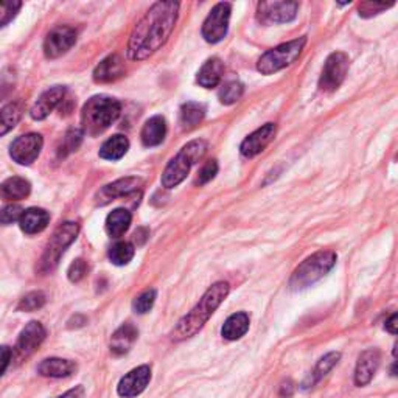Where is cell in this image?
<instances>
[{
	"label": "cell",
	"instance_id": "6da1fadb",
	"mask_svg": "<svg viewBox=\"0 0 398 398\" xmlns=\"http://www.w3.org/2000/svg\"><path fill=\"white\" fill-rule=\"evenodd\" d=\"M179 16V4L156 2L134 27L128 42V56L144 61L168 41Z\"/></svg>",
	"mask_w": 398,
	"mask_h": 398
},
{
	"label": "cell",
	"instance_id": "7a4b0ae2",
	"mask_svg": "<svg viewBox=\"0 0 398 398\" xmlns=\"http://www.w3.org/2000/svg\"><path fill=\"white\" fill-rule=\"evenodd\" d=\"M229 291L230 287L228 282H216L213 287H210L206 291V294L199 299L197 306L178 322L176 328L171 333V340L179 342L197 335L207 324V321L212 318V314L223 304V300L228 297Z\"/></svg>",
	"mask_w": 398,
	"mask_h": 398
},
{
	"label": "cell",
	"instance_id": "3957f363",
	"mask_svg": "<svg viewBox=\"0 0 398 398\" xmlns=\"http://www.w3.org/2000/svg\"><path fill=\"white\" fill-rule=\"evenodd\" d=\"M122 112L118 100L108 95H95L82 106L81 126L82 132L89 136H99L116 122Z\"/></svg>",
	"mask_w": 398,
	"mask_h": 398
},
{
	"label": "cell",
	"instance_id": "277c9868",
	"mask_svg": "<svg viewBox=\"0 0 398 398\" xmlns=\"http://www.w3.org/2000/svg\"><path fill=\"white\" fill-rule=\"evenodd\" d=\"M207 142L198 139L187 144L176 157L168 162L162 175V185L165 189H175L189 175L194 163H198L207 153Z\"/></svg>",
	"mask_w": 398,
	"mask_h": 398
},
{
	"label": "cell",
	"instance_id": "5b68a950",
	"mask_svg": "<svg viewBox=\"0 0 398 398\" xmlns=\"http://www.w3.org/2000/svg\"><path fill=\"white\" fill-rule=\"evenodd\" d=\"M336 265V254L333 251H319L311 257L304 260L292 273L290 280V288L292 291H300L313 283L321 280L322 277L332 271Z\"/></svg>",
	"mask_w": 398,
	"mask_h": 398
},
{
	"label": "cell",
	"instance_id": "8992f818",
	"mask_svg": "<svg viewBox=\"0 0 398 398\" xmlns=\"http://www.w3.org/2000/svg\"><path fill=\"white\" fill-rule=\"evenodd\" d=\"M306 44V37L302 36L299 39L285 42L282 46L268 50L265 55H261L257 63V70L263 75H273L285 67L294 64L299 56L302 55V50Z\"/></svg>",
	"mask_w": 398,
	"mask_h": 398
},
{
	"label": "cell",
	"instance_id": "52a82bcc",
	"mask_svg": "<svg viewBox=\"0 0 398 398\" xmlns=\"http://www.w3.org/2000/svg\"><path fill=\"white\" fill-rule=\"evenodd\" d=\"M78 232H80V226L73 221H67L61 224V226L54 232V235H51L50 242L46 247V252H44L41 259L39 269L42 273L54 271V269L58 266L59 260H61V255L64 254L66 247H69L75 240H77Z\"/></svg>",
	"mask_w": 398,
	"mask_h": 398
},
{
	"label": "cell",
	"instance_id": "ba28073f",
	"mask_svg": "<svg viewBox=\"0 0 398 398\" xmlns=\"http://www.w3.org/2000/svg\"><path fill=\"white\" fill-rule=\"evenodd\" d=\"M350 67L349 56L342 54V51H336L332 54L324 64L322 69L321 78H319V87L324 92H335L337 87L342 85V81L347 77Z\"/></svg>",
	"mask_w": 398,
	"mask_h": 398
},
{
	"label": "cell",
	"instance_id": "9c48e42d",
	"mask_svg": "<svg viewBox=\"0 0 398 398\" xmlns=\"http://www.w3.org/2000/svg\"><path fill=\"white\" fill-rule=\"evenodd\" d=\"M230 19V4H216L202 25V37L210 44L223 41L228 35Z\"/></svg>",
	"mask_w": 398,
	"mask_h": 398
},
{
	"label": "cell",
	"instance_id": "30bf717a",
	"mask_svg": "<svg viewBox=\"0 0 398 398\" xmlns=\"http://www.w3.org/2000/svg\"><path fill=\"white\" fill-rule=\"evenodd\" d=\"M42 147L44 139L41 134L28 132L13 142L10 147V156L11 159L19 165H30L39 157Z\"/></svg>",
	"mask_w": 398,
	"mask_h": 398
},
{
	"label": "cell",
	"instance_id": "8fae6325",
	"mask_svg": "<svg viewBox=\"0 0 398 398\" xmlns=\"http://www.w3.org/2000/svg\"><path fill=\"white\" fill-rule=\"evenodd\" d=\"M75 42H77L75 28L69 25L55 27L44 41V54L49 59H56L66 55L75 46Z\"/></svg>",
	"mask_w": 398,
	"mask_h": 398
},
{
	"label": "cell",
	"instance_id": "7c38bea8",
	"mask_svg": "<svg viewBox=\"0 0 398 398\" xmlns=\"http://www.w3.org/2000/svg\"><path fill=\"white\" fill-rule=\"evenodd\" d=\"M297 2H261L257 8V19L261 24H285L297 16Z\"/></svg>",
	"mask_w": 398,
	"mask_h": 398
},
{
	"label": "cell",
	"instance_id": "4fadbf2b",
	"mask_svg": "<svg viewBox=\"0 0 398 398\" xmlns=\"http://www.w3.org/2000/svg\"><path fill=\"white\" fill-rule=\"evenodd\" d=\"M142 185H144V179L136 178V176L117 179L116 182L104 185L103 189L97 193L95 201L99 206H106L109 204V202L116 201L117 198L130 197L131 193H136L137 190H140Z\"/></svg>",
	"mask_w": 398,
	"mask_h": 398
},
{
	"label": "cell",
	"instance_id": "5bb4252c",
	"mask_svg": "<svg viewBox=\"0 0 398 398\" xmlns=\"http://www.w3.org/2000/svg\"><path fill=\"white\" fill-rule=\"evenodd\" d=\"M151 380V369L149 366H140L128 372L125 377L120 380L117 386V392L123 398H134L140 395Z\"/></svg>",
	"mask_w": 398,
	"mask_h": 398
},
{
	"label": "cell",
	"instance_id": "9a60e30c",
	"mask_svg": "<svg viewBox=\"0 0 398 398\" xmlns=\"http://www.w3.org/2000/svg\"><path fill=\"white\" fill-rule=\"evenodd\" d=\"M46 328L42 327L41 322L37 321H32L22 330L19 337H18V344H16V352L20 358H27L32 355V353L39 347L42 344V341L46 340Z\"/></svg>",
	"mask_w": 398,
	"mask_h": 398
},
{
	"label": "cell",
	"instance_id": "2e32d148",
	"mask_svg": "<svg viewBox=\"0 0 398 398\" xmlns=\"http://www.w3.org/2000/svg\"><path fill=\"white\" fill-rule=\"evenodd\" d=\"M277 126L274 123H266L265 126L259 128L257 131H254L251 136H247L242 147H240V151L244 157H255L259 156L263 149H265L275 137Z\"/></svg>",
	"mask_w": 398,
	"mask_h": 398
},
{
	"label": "cell",
	"instance_id": "e0dca14e",
	"mask_svg": "<svg viewBox=\"0 0 398 398\" xmlns=\"http://www.w3.org/2000/svg\"><path fill=\"white\" fill-rule=\"evenodd\" d=\"M66 97V87L55 86L44 92L37 101L33 104V108L30 109V116L33 120H44L50 116V112L54 111L59 103L64 100Z\"/></svg>",
	"mask_w": 398,
	"mask_h": 398
},
{
	"label": "cell",
	"instance_id": "ac0fdd59",
	"mask_svg": "<svg viewBox=\"0 0 398 398\" xmlns=\"http://www.w3.org/2000/svg\"><path fill=\"white\" fill-rule=\"evenodd\" d=\"M380 352L377 349H369L363 352L358 358L355 369V383L356 386H366L372 381L375 372L380 366Z\"/></svg>",
	"mask_w": 398,
	"mask_h": 398
},
{
	"label": "cell",
	"instance_id": "d6986e66",
	"mask_svg": "<svg viewBox=\"0 0 398 398\" xmlns=\"http://www.w3.org/2000/svg\"><path fill=\"white\" fill-rule=\"evenodd\" d=\"M125 75V61L122 56L111 55L95 67L94 80L97 82H112Z\"/></svg>",
	"mask_w": 398,
	"mask_h": 398
},
{
	"label": "cell",
	"instance_id": "ffe728a7",
	"mask_svg": "<svg viewBox=\"0 0 398 398\" xmlns=\"http://www.w3.org/2000/svg\"><path fill=\"white\" fill-rule=\"evenodd\" d=\"M49 223H50V215L47 210L32 207L24 210V213H22L19 220V226L22 232H25V234L35 235L46 229L49 226Z\"/></svg>",
	"mask_w": 398,
	"mask_h": 398
},
{
	"label": "cell",
	"instance_id": "44dd1931",
	"mask_svg": "<svg viewBox=\"0 0 398 398\" xmlns=\"http://www.w3.org/2000/svg\"><path fill=\"white\" fill-rule=\"evenodd\" d=\"M165 136H167V122H165L162 116H154L147 120V123L142 128L140 132L142 144L148 148L161 145Z\"/></svg>",
	"mask_w": 398,
	"mask_h": 398
},
{
	"label": "cell",
	"instance_id": "7402d4cb",
	"mask_svg": "<svg viewBox=\"0 0 398 398\" xmlns=\"http://www.w3.org/2000/svg\"><path fill=\"white\" fill-rule=\"evenodd\" d=\"M77 371V364L70 359H63V358H47L37 366V372L42 377L49 378H66L70 377L72 373Z\"/></svg>",
	"mask_w": 398,
	"mask_h": 398
},
{
	"label": "cell",
	"instance_id": "603a6c76",
	"mask_svg": "<svg viewBox=\"0 0 398 398\" xmlns=\"http://www.w3.org/2000/svg\"><path fill=\"white\" fill-rule=\"evenodd\" d=\"M224 75V64L220 58H210L198 72V85L206 89H213L220 85Z\"/></svg>",
	"mask_w": 398,
	"mask_h": 398
},
{
	"label": "cell",
	"instance_id": "cb8c5ba5",
	"mask_svg": "<svg viewBox=\"0 0 398 398\" xmlns=\"http://www.w3.org/2000/svg\"><path fill=\"white\" fill-rule=\"evenodd\" d=\"M137 336L139 332L136 327L132 324H123L111 337V352L114 355H125L137 341Z\"/></svg>",
	"mask_w": 398,
	"mask_h": 398
},
{
	"label": "cell",
	"instance_id": "d4e9b609",
	"mask_svg": "<svg viewBox=\"0 0 398 398\" xmlns=\"http://www.w3.org/2000/svg\"><path fill=\"white\" fill-rule=\"evenodd\" d=\"M30 192H32V185H30L27 179L19 176L8 178L0 184V198L5 201L25 199Z\"/></svg>",
	"mask_w": 398,
	"mask_h": 398
},
{
	"label": "cell",
	"instance_id": "484cf974",
	"mask_svg": "<svg viewBox=\"0 0 398 398\" xmlns=\"http://www.w3.org/2000/svg\"><path fill=\"white\" fill-rule=\"evenodd\" d=\"M247 330H249V316L246 313H235L224 322L221 335L224 340L237 341L247 333Z\"/></svg>",
	"mask_w": 398,
	"mask_h": 398
},
{
	"label": "cell",
	"instance_id": "4316f807",
	"mask_svg": "<svg viewBox=\"0 0 398 398\" xmlns=\"http://www.w3.org/2000/svg\"><path fill=\"white\" fill-rule=\"evenodd\" d=\"M206 117V108L201 103L189 101L182 104L179 111V123L184 131H192L197 128Z\"/></svg>",
	"mask_w": 398,
	"mask_h": 398
},
{
	"label": "cell",
	"instance_id": "83f0119b",
	"mask_svg": "<svg viewBox=\"0 0 398 398\" xmlns=\"http://www.w3.org/2000/svg\"><path fill=\"white\" fill-rule=\"evenodd\" d=\"M132 221V215L126 209H116L106 218V232L109 237L118 238L130 229Z\"/></svg>",
	"mask_w": 398,
	"mask_h": 398
},
{
	"label": "cell",
	"instance_id": "f1b7e54d",
	"mask_svg": "<svg viewBox=\"0 0 398 398\" xmlns=\"http://www.w3.org/2000/svg\"><path fill=\"white\" fill-rule=\"evenodd\" d=\"M130 149V140H128L122 134H117V136H112L108 139L100 148V157L106 161H118L128 153Z\"/></svg>",
	"mask_w": 398,
	"mask_h": 398
},
{
	"label": "cell",
	"instance_id": "f546056e",
	"mask_svg": "<svg viewBox=\"0 0 398 398\" xmlns=\"http://www.w3.org/2000/svg\"><path fill=\"white\" fill-rule=\"evenodd\" d=\"M22 114H24V106L20 101L8 103L6 106L0 109V137L8 134L13 128L20 122Z\"/></svg>",
	"mask_w": 398,
	"mask_h": 398
},
{
	"label": "cell",
	"instance_id": "4dcf8cb0",
	"mask_svg": "<svg viewBox=\"0 0 398 398\" xmlns=\"http://www.w3.org/2000/svg\"><path fill=\"white\" fill-rule=\"evenodd\" d=\"M136 247L128 242H118L109 249V260L117 266H125L134 259Z\"/></svg>",
	"mask_w": 398,
	"mask_h": 398
},
{
	"label": "cell",
	"instance_id": "1f68e13d",
	"mask_svg": "<svg viewBox=\"0 0 398 398\" xmlns=\"http://www.w3.org/2000/svg\"><path fill=\"white\" fill-rule=\"evenodd\" d=\"M341 358V353L340 352H332V353H327V355L321 359L318 363L316 369L311 373V385H316L322 378L325 377V375L333 369V367L337 364Z\"/></svg>",
	"mask_w": 398,
	"mask_h": 398
},
{
	"label": "cell",
	"instance_id": "d6a6232c",
	"mask_svg": "<svg viewBox=\"0 0 398 398\" xmlns=\"http://www.w3.org/2000/svg\"><path fill=\"white\" fill-rule=\"evenodd\" d=\"M244 86L240 81H229L226 85H223L218 97L223 104H234L243 97Z\"/></svg>",
	"mask_w": 398,
	"mask_h": 398
},
{
	"label": "cell",
	"instance_id": "836d02e7",
	"mask_svg": "<svg viewBox=\"0 0 398 398\" xmlns=\"http://www.w3.org/2000/svg\"><path fill=\"white\" fill-rule=\"evenodd\" d=\"M82 136H85V132L78 130V128H75V130H70L69 132H67L66 137L63 139L61 147H59V149H58L59 157H66V156H69L70 153L77 151L78 147L81 145V142H82Z\"/></svg>",
	"mask_w": 398,
	"mask_h": 398
},
{
	"label": "cell",
	"instance_id": "e575fe53",
	"mask_svg": "<svg viewBox=\"0 0 398 398\" xmlns=\"http://www.w3.org/2000/svg\"><path fill=\"white\" fill-rule=\"evenodd\" d=\"M46 294L42 291H33L28 292L27 296L20 299V302L18 305V311H36L46 305Z\"/></svg>",
	"mask_w": 398,
	"mask_h": 398
},
{
	"label": "cell",
	"instance_id": "d590c367",
	"mask_svg": "<svg viewBox=\"0 0 398 398\" xmlns=\"http://www.w3.org/2000/svg\"><path fill=\"white\" fill-rule=\"evenodd\" d=\"M20 6L22 2H18V0H0V27L10 24Z\"/></svg>",
	"mask_w": 398,
	"mask_h": 398
},
{
	"label": "cell",
	"instance_id": "8d00e7d4",
	"mask_svg": "<svg viewBox=\"0 0 398 398\" xmlns=\"http://www.w3.org/2000/svg\"><path fill=\"white\" fill-rule=\"evenodd\" d=\"M156 297H157L156 290H148L145 292H142V294L136 300H134V304H132L134 311L139 313V314L148 313L153 308V305L156 302Z\"/></svg>",
	"mask_w": 398,
	"mask_h": 398
},
{
	"label": "cell",
	"instance_id": "74e56055",
	"mask_svg": "<svg viewBox=\"0 0 398 398\" xmlns=\"http://www.w3.org/2000/svg\"><path fill=\"white\" fill-rule=\"evenodd\" d=\"M22 213H24V209L18 204H10V206H5L4 209H0V224H5V226H8V224H13L20 220Z\"/></svg>",
	"mask_w": 398,
	"mask_h": 398
},
{
	"label": "cell",
	"instance_id": "f35d334b",
	"mask_svg": "<svg viewBox=\"0 0 398 398\" xmlns=\"http://www.w3.org/2000/svg\"><path fill=\"white\" fill-rule=\"evenodd\" d=\"M86 273H87L86 261L82 260V259H77L69 266V271H67V277H69L70 282L77 283V282H80L82 279V277L86 275Z\"/></svg>",
	"mask_w": 398,
	"mask_h": 398
},
{
	"label": "cell",
	"instance_id": "ab89813d",
	"mask_svg": "<svg viewBox=\"0 0 398 398\" xmlns=\"http://www.w3.org/2000/svg\"><path fill=\"white\" fill-rule=\"evenodd\" d=\"M216 173H218V163H216V161L206 162L204 167H202L201 171H199L198 179H197V184L204 185V184L210 182L216 176Z\"/></svg>",
	"mask_w": 398,
	"mask_h": 398
},
{
	"label": "cell",
	"instance_id": "60d3db41",
	"mask_svg": "<svg viewBox=\"0 0 398 398\" xmlns=\"http://www.w3.org/2000/svg\"><path fill=\"white\" fill-rule=\"evenodd\" d=\"M389 6H392V4H380V2H364L359 5V16L363 18H371L373 14H378L381 11H385Z\"/></svg>",
	"mask_w": 398,
	"mask_h": 398
},
{
	"label": "cell",
	"instance_id": "b9f144b4",
	"mask_svg": "<svg viewBox=\"0 0 398 398\" xmlns=\"http://www.w3.org/2000/svg\"><path fill=\"white\" fill-rule=\"evenodd\" d=\"M11 356H13V350L8 347V345H0V377L8 369V366L11 363Z\"/></svg>",
	"mask_w": 398,
	"mask_h": 398
},
{
	"label": "cell",
	"instance_id": "7bdbcfd3",
	"mask_svg": "<svg viewBox=\"0 0 398 398\" xmlns=\"http://www.w3.org/2000/svg\"><path fill=\"white\" fill-rule=\"evenodd\" d=\"M86 397V390L82 386H77V387H73L70 390H67L66 394L63 395H59L56 398H85Z\"/></svg>",
	"mask_w": 398,
	"mask_h": 398
},
{
	"label": "cell",
	"instance_id": "ee69618b",
	"mask_svg": "<svg viewBox=\"0 0 398 398\" xmlns=\"http://www.w3.org/2000/svg\"><path fill=\"white\" fill-rule=\"evenodd\" d=\"M386 330L389 333H392V335H397V330H398V316H397V313H394L392 316H390L387 321H386Z\"/></svg>",
	"mask_w": 398,
	"mask_h": 398
},
{
	"label": "cell",
	"instance_id": "f6af8a7d",
	"mask_svg": "<svg viewBox=\"0 0 398 398\" xmlns=\"http://www.w3.org/2000/svg\"><path fill=\"white\" fill-rule=\"evenodd\" d=\"M292 392H294V386H292L291 381L283 383V385L280 386V397L282 398H290L292 395Z\"/></svg>",
	"mask_w": 398,
	"mask_h": 398
}]
</instances>
